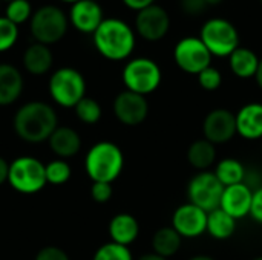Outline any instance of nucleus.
Segmentation results:
<instances>
[{"instance_id":"1","label":"nucleus","mask_w":262,"mask_h":260,"mask_svg":"<svg viewBox=\"0 0 262 260\" xmlns=\"http://www.w3.org/2000/svg\"><path fill=\"white\" fill-rule=\"evenodd\" d=\"M58 118L52 106L43 101H29L14 115V130L26 143L38 144L48 141L58 127Z\"/></svg>"},{"instance_id":"2","label":"nucleus","mask_w":262,"mask_h":260,"mask_svg":"<svg viewBox=\"0 0 262 260\" xmlns=\"http://www.w3.org/2000/svg\"><path fill=\"white\" fill-rule=\"evenodd\" d=\"M92 35L97 51L107 60L121 61L134 52L135 34L120 18H104Z\"/></svg>"},{"instance_id":"3","label":"nucleus","mask_w":262,"mask_h":260,"mask_svg":"<svg viewBox=\"0 0 262 260\" xmlns=\"http://www.w3.org/2000/svg\"><path fill=\"white\" fill-rule=\"evenodd\" d=\"M124 155L121 149L111 141L94 144L84 159V169L92 182L112 184L123 172Z\"/></svg>"},{"instance_id":"4","label":"nucleus","mask_w":262,"mask_h":260,"mask_svg":"<svg viewBox=\"0 0 262 260\" xmlns=\"http://www.w3.org/2000/svg\"><path fill=\"white\" fill-rule=\"evenodd\" d=\"M68 21L69 20L58 6L45 5L32 14L29 20V31L37 43L49 46L66 35Z\"/></svg>"},{"instance_id":"5","label":"nucleus","mask_w":262,"mask_h":260,"mask_svg":"<svg viewBox=\"0 0 262 260\" xmlns=\"http://www.w3.org/2000/svg\"><path fill=\"white\" fill-rule=\"evenodd\" d=\"M51 98L61 107H75L86 97V80L74 67H60L49 78Z\"/></svg>"},{"instance_id":"6","label":"nucleus","mask_w":262,"mask_h":260,"mask_svg":"<svg viewBox=\"0 0 262 260\" xmlns=\"http://www.w3.org/2000/svg\"><path fill=\"white\" fill-rule=\"evenodd\" d=\"M8 182L18 193H38L48 184L45 164L34 156H18L9 164Z\"/></svg>"},{"instance_id":"7","label":"nucleus","mask_w":262,"mask_h":260,"mask_svg":"<svg viewBox=\"0 0 262 260\" xmlns=\"http://www.w3.org/2000/svg\"><path fill=\"white\" fill-rule=\"evenodd\" d=\"M123 83L126 86V90L140 93V95H147L155 92L163 80V74L160 66L146 57H138L130 60L124 69H123Z\"/></svg>"},{"instance_id":"8","label":"nucleus","mask_w":262,"mask_h":260,"mask_svg":"<svg viewBox=\"0 0 262 260\" xmlns=\"http://www.w3.org/2000/svg\"><path fill=\"white\" fill-rule=\"evenodd\" d=\"M200 38L216 57H229L235 49L239 48V34L235 25L226 18L216 17L207 20L203 28Z\"/></svg>"},{"instance_id":"9","label":"nucleus","mask_w":262,"mask_h":260,"mask_svg":"<svg viewBox=\"0 0 262 260\" xmlns=\"http://www.w3.org/2000/svg\"><path fill=\"white\" fill-rule=\"evenodd\" d=\"M224 185L220 182L213 172H201L195 175L187 184L189 202L200 207L206 213H210L221 205Z\"/></svg>"},{"instance_id":"10","label":"nucleus","mask_w":262,"mask_h":260,"mask_svg":"<svg viewBox=\"0 0 262 260\" xmlns=\"http://www.w3.org/2000/svg\"><path fill=\"white\" fill-rule=\"evenodd\" d=\"M212 57L213 55L200 37H184L177 43L173 49L177 66L192 75H198L200 72L212 66Z\"/></svg>"},{"instance_id":"11","label":"nucleus","mask_w":262,"mask_h":260,"mask_svg":"<svg viewBox=\"0 0 262 260\" xmlns=\"http://www.w3.org/2000/svg\"><path fill=\"white\" fill-rule=\"evenodd\" d=\"M114 113L124 126H140L149 115V103L144 95L123 90L114 100Z\"/></svg>"},{"instance_id":"12","label":"nucleus","mask_w":262,"mask_h":260,"mask_svg":"<svg viewBox=\"0 0 262 260\" xmlns=\"http://www.w3.org/2000/svg\"><path fill=\"white\" fill-rule=\"evenodd\" d=\"M137 32L147 41L161 40L170 28V18L167 11L160 5H150L138 11L135 18Z\"/></svg>"},{"instance_id":"13","label":"nucleus","mask_w":262,"mask_h":260,"mask_svg":"<svg viewBox=\"0 0 262 260\" xmlns=\"http://www.w3.org/2000/svg\"><path fill=\"white\" fill-rule=\"evenodd\" d=\"M172 228L181 238H200L203 233L207 231V213L190 202L183 204L173 211Z\"/></svg>"},{"instance_id":"14","label":"nucleus","mask_w":262,"mask_h":260,"mask_svg":"<svg viewBox=\"0 0 262 260\" xmlns=\"http://www.w3.org/2000/svg\"><path fill=\"white\" fill-rule=\"evenodd\" d=\"M203 133L212 144L229 143L236 135V115L229 109L210 110L204 118Z\"/></svg>"},{"instance_id":"15","label":"nucleus","mask_w":262,"mask_h":260,"mask_svg":"<svg viewBox=\"0 0 262 260\" xmlns=\"http://www.w3.org/2000/svg\"><path fill=\"white\" fill-rule=\"evenodd\" d=\"M103 20V9L95 0H80L72 5L69 12V21L83 34H94Z\"/></svg>"},{"instance_id":"16","label":"nucleus","mask_w":262,"mask_h":260,"mask_svg":"<svg viewBox=\"0 0 262 260\" xmlns=\"http://www.w3.org/2000/svg\"><path fill=\"white\" fill-rule=\"evenodd\" d=\"M252 199H253V190L247 184L241 182V184L229 185L224 188L220 208L224 210L232 218L241 219L250 215Z\"/></svg>"},{"instance_id":"17","label":"nucleus","mask_w":262,"mask_h":260,"mask_svg":"<svg viewBox=\"0 0 262 260\" xmlns=\"http://www.w3.org/2000/svg\"><path fill=\"white\" fill-rule=\"evenodd\" d=\"M236 133L244 139H262V104L249 103L236 113Z\"/></svg>"},{"instance_id":"18","label":"nucleus","mask_w":262,"mask_h":260,"mask_svg":"<svg viewBox=\"0 0 262 260\" xmlns=\"http://www.w3.org/2000/svg\"><path fill=\"white\" fill-rule=\"evenodd\" d=\"M23 92L21 72L8 63H0V106L15 103Z\"/></svg>"},{"instance_id":"19","label":"nucleus","mask_w":262,"mask_h":260,"mask_svg":"<svg viewBox=\"0 0 262 260\" xmlns=\"http://www.w3.org/2000/svg\"><path fill=\"white\" fill-rule=\"evenodd\" d=\"M48 141H49L51 150L60 159L72 158L81 149V138H80L78 132L74 130L72 127H66V126H58Z\"/></svg>"},{"instance_id":"20","label":"nucleus","mask_w":262,"mask_h":260,"mask_svg":"<svg viewBox=\"0 0 262 260\" xmlns=\"http://www.w3.org/2000/svg\"><path fill=\"white\" fill-rule=\"evenodd\" d=\"M138 234H140V224L129 213H120L114 216L109 222V236L112 239L111 242L127 247L137 241Z\"/></svg>"},{"instance_id":"21","label":"nucleus","mask_w":262,"mask_h":260,"mask_svg":"<svg viewBox=\"0 0 262 260\" xmlns=\"http://www.w3.org/2000/svg\"><path fill=\"white\" fill-rule=\"evenodd\" d=\"M54 57L49 46L41 43H32L23 54V66L31 75H45L52 67Z\"/></svg>"},{"instance_id":"22","label":"nucleus","mask_w":262,"mask_h":260,"mask_svg":"<svg viewBox=\"0 0 262 260\" xmlns=\"http://www.w3.org/2000/svg\"><path fill=\"white\" fill-rule=\"evenodd\" d=\"M229 64L238 78H252L256 75L259 58L252 49L239 46L229 55Z\"/></svg>"},{"instance_id":"23","label":"nucleus","mask_w":262,"mask_h":260,"mask_svg":"<svg viewBox=\"0 0 262 260\" xmlns=\"http://www.w3.org/2000/svg\"><path fill=\"white\" fill-rule=\"evenodd\" d=\"M215 159H216L215 144H212L206 138L193 141L187 149V161L196 170L206 172L210 166H213Z\"/></svg>"},{"instance_id":"24","label":"nucleus","mask_w":262,"mask_h":260,"mask_svg":"<svg viewBox=\"0 0 262 260\" xmlns=\"http://www.w3.org/2000/svg\"><path fill=\"white\" fill-rule=\"evenodd\" d=\"M236 231V219L224 210L216 208L207 213V233L218 241L230 239Z\"/></svg>"},{"instance_id":"25","label":"nucleus","mask_w":262,"mask_h":260,"mask_svg":"<svg viewBox=\"0 0 262 260\" xmlns=\"http://www.w3.org/2000/svg\"><path fill=\"white\" fill-rule=\"evenodd\" d=\"M183 238L172 228V227H163L155 231L152 238V248L154 253L167 259L175 256L181 248Z\"/></svg>"},{"instance_id":"26","label":"nucleus","mask_w":262,"mask_h":260,"mask_svg":"<svg viewBox=\"0 0 262 260\" xmlns=\"http://www.w3.org/2000/svg\"><path fill=\"white\" fill-rule=\"evenodd\" d=\"M213 173L216 175V178L220 179V182L224 187H229V185L244 182L247 170L241 161H238L235 158H224L216 164Z\"/></svg>"},{"instance_id":"27","label":"nucleus","mask_w":262,"mask_h":260,"mask_svg":"<svg viewBox=\"0 0 262 260\" xmlns=\"http://www.w3.org/2000/svg\"><path fill=\"white\" fill-rule=\"evenodd\" d=\"M45 173H46V182H49L52 185H61L71 179L72 169L66 161L54 159L45 166Z\"/></svg>"},{"instance_id":"28","label":"nucleus","mask_w":262,"mask_h":260,"mask_svg":"<svg viewBox=\"0 0 262 260\" xmlns=\"http://www.w3.org/2000/svg\"><path fill=\"white\" fill-rule=\"evenodd\" d=\"M74 109L77 118L84 124H97L101 118V106L94 98L84 97Z\"/></svg>"},{"instance_id":"29","label":"nucleus","mask_w":262,"mask_h":260,"mask_svg":"<svg viewBox=\"0 0 262 260\" xmlns=\"http://www.w3.org/2000/svg\"><path fill=\"white\" fill-rule=\"evenodd\" d=\"M32 14L34 12L31 8V3L28 0H12L8 3L5 9V17L17 26L31 20Z\"/></svg>"},{"instance_id":"30","label":"nucleus","mask_w":262,"mask_h":260,"mask_svg":"<svg viewBox=\"0 0 262 260\" xmlns=\"http://www.w3.org/2000/svg\"><path fill=\"white\" fill-rule=\"evenodd\" d=\"M92 260H134V257L129 247L115 242H107L95 251Z\"/></svg>"},{"instance_id":"31","label":"nucleus","mask_w":262,"mask_h":260,"mask_svg":"<svg viewBox=\"0 0 262 260\" xmlns=\"http://www.w3.org/2000/svg\"><path fill=\"white\" fill-rule=\"evenodd\" d=\"M18 38V26L6 17H0V52L9 51Z\"/></svg>"},{"instance_id":"32","label":"nucleus","mask_w":262,"mask_h":260,"mask_svg":"<svg viewBox=\"0 0 262 260\" xmlns=\"http://www.w3.org/2000/svg\"><path fill=\"white\" fill-rule=\"evenodd\" d=\"M198 83L204 90L212 92V90L220 89V86L223 84V75L216 67L209 66L207 69H204L203 72L198 74Z\"/></svg>"},{"instance_id":"33","label":"nucleus","mask_w":262,"mask_h":260,"mask_svg":"<svg viewBox=\"0 0 262 260\" xmlns=\"http://www.w3.org/2000/svg\"><path fill=\"white\" fill-rule=\"evenodd\" d=\"M114 195V188H112V184H107V182H92V187H91V198L98 202V204H106L111 201Z\"/></svg>"},{"instance_id":"34","label":"nucleus","mask_w":262,"mask_h":260,"mask_svg":"<svg viewBox=\"0 0 262 260\" xmlns=\"http://www.w3.org/2000/svg\"><path fill=\"white\" fill-rule=\"evenodd\" d=\"M35 260H71L69 256L58 247H43L37 256H35Z\"/></svg>"},{"instance_id":"35","label":"nucleus","mask_w":262,"mask_h":260,"mask_svg":"<svg viewBox=\"0 0 262 260\" xmlns=\"http://www.w3.org/2000/svg\"><path fill=\"white\" fill-rule=\"evenodd\" d=\"M250 216L252 219L262 225V185L253 190V199H252V207H250Z\"/></svg>"},{"instance_id":"36","label":"nucleus","mask_w":262,"mask_h":260,"mask_svg":"<svg viewBox=\"0 0 262 260\" xmlns=\"http://www.w3.org/2000/svg\"><path fill=\"white\" fill-rule=\"evenodd\" d=\"M181 9L189 15H200L207 9L206 0H180Z\"/></svg>"},{"instance_id":"37","label":"nucleus","mask_w":262,"mask_h":260,"mask_svg":"<svg viewBox=\"0 0 262 260\" xmlns=\"http://www.w3.org/2000/svg\"><path fill=\"white\" fill-rule=\"evenodd\" d=\"M154 2L155 0H123V3L127 8H130V9H134L137 12L144 9V8H147V6H150V5H154Z\"/></svg>"},{"instance_id":"38","label":"nucleus","mask_w":262,"mask_h":260,"mask_svg":"<svg viewBox=\"0 0 262 260\" xmlns=\"http://www.w3.org/2000/svg\"><path fill=\"white\" fill-rule=\"evenodd\" d=\"M8 175H9V162L0 156V185H3L8 181Z\"/></svg>"},{"instance_id":"39","label":"nucleus","mask_w":262,"mask_h":260,"mask_svg":"<svg viewBox=\"0 0 262 260\" xmlns=\"http://www.w3.org/2000/svg\"><path fill=\"white\" fill-rule=\"evenodd\" d=\"M255 80H256L258 86L262 89V58H259V66H258V70H256Z\"/></svg>"},{"instance_id":"40","label":"nucleus","mask_w":262,"mask_h":260,"mask_svg":"<svg viewBox=\"0 0 262 260\" xmlns=\"http://www.w3.org/2000/svg\"><path fill=\"white\" fill-rule=\"evenodd\" d=\"M138 260H167V259H164V257H161V256H158V254H155V253H149V254L141 256Z\"/></svg>"},{"instance_id":"41","label":"nucleus","mask_w":262,"mask_h":260,"mask_svg":"<svg viewBox=\"0 0 262 260\" xmlns=\"http://www.w3.org/2000/svg\"><path fill=\"white\" fill-rule=\"evenodd\" d=\"M189 260H215L213 257H210V256H206V254H198V256H193L192 259Z\"/></svg>"},{"instance_id":"42","label":"nucleus","mask_w":262,"mask_h":260,"mask_svg":"<svg viewBox=\"0 0 262 260\" xmlns=\"http://www.w3.org/2000/svg\"><path fill=\"white\" fill-rule=\"evenodd\" d=\"M224 0H206V3H207V6H215V5H220V3H223Z\"/></svg>"},{"instance_id":"43","label":"nucleus","mask_w":262,"mask_h":260,"mask_svg":"<svg viewBox=\"0 0 262 260\" xmlns=\"http://www.w3.org/2000/svg\"><path fill=\"white\" fill-rule=\"evenodd\" d=\"M61 2H64V3H77V2H80V0H61Z\"/></svg>"},{"instance_id":"44","label":"nucleus","mask_w":262,"mask_h":260,"mask_svg":"<svg viewBox=\"0 0 262 260\" xmlns=\"http://www.w3.org/2000/svg\"><path fill=\"white\" fill-rule=\"evenodd\" d=\"M252 260H262V256H259V257H255V259H252Z\"/></svg>"},{"instance_id":"45","label":"nucleus","mask_w":262,"mask_h":260,"mask_svg":"<svg viewBox=\"0 0 262 260\" xmlns=\"http://www.w3.org/2000/svg\"><path fill=\"white\" fill-rule=\"evenodd\" d=\"M5 2H6V3H9V2H12V0H5Z\"/></svg>"},{"instance_id":"46","label":"nucleus","mask_w":262,"mask_h":260,"mask_svg":"<svg viewBox=\"0 0 262 260\" xmlns=\"http://www.w3.org/2000/svg\"><path fill=\"white\" fill-rule=\"evenodd\" d=\"M259 2H261V5H262V0H259Z\"/></svg>"},{"instance_id":"47","label":"nucleus","mask_w":262,"mask_h":260,"mask_svg":"<svg viewBox=\"0 0 262 260\" xmlns=\"http://www.w3.org/2000/svg\"><path fill=\"white\" fill-rule=\"evenodd\" d=\"M0 3H2V0H0Z\"/></svg>"},{"instance_id":"48","label":"nucleus","mask_w":262,"mask_h":260,"mask_svg":"<svg viewBox=\"0 0 262 260\" xmlns=\"http://www.w3.org/2000/svg\"><path fill=\"white\" fill-rule=\"evenodd\" d=\"M261 149H262V146H261Z\"/></svg>"}]
</instances>
